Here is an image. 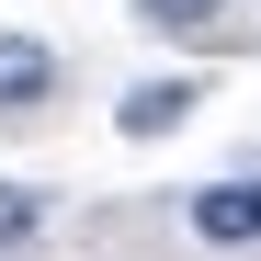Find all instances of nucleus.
Here are the masks:
<instances>
[{"label": "nucleus", "instance_id": "nucleus-1", "mask_svg": "<svg viewBox=\"0 0 261 261\" xmlns=\"http://www.w3.org/2000/svg\"><path fill=\"white\" fill-rule=\"evenodd\" d=\"M182 216H193L204 250H250V239H261V182H204Z\"/></svg>", "mask_w": 261, "mask_h": 261}, {"label": "nucleus", "instance_id": "nucleus-2", "mask_svg": "<svg viewBox=\"0 0 261 261\" xmlns=\"http://www.w3.org/2000/svg\"><path fill=\"white\" fill-rule=\"evenodd\" d=\"M46 91H57V46L0 34V114H46Z\"/></svg>", "mask_w": 261, "mask_h": 261}, {"label": "nucleus", "instance_id": "nucleus-5", "mask_svg": "<svg viewBox=\"0 0 261 261\" xmlns=\"http://www.w3.org/2000/svg\"><path fill=\"white\" fill-rule=\"evenodd\" d=\"M137 23H148V34H204L216 0H137Z\"/></svg>", "mask_w": 261, "mask_h": 261}, {"label": "nucleus", "instance_id": "nucleus-4", "mask_svg": "<svg viewBox=\"0 0 261 261\" xmlns=\"http://www.w3.org/2000/svg\"><path fill=\"white\" fill-rule=\"evenodd\" d=\"M34 227H46V193H23V182H0V250H23Z\"/></svg>", "mask_w": 261, "mask_h": 261}, {"label": "nucleus", "instance_id": "nucleus-3", "mask_svg": "<svg viewBox=\"0 0 261 261\" xmlns=\"http://www.w3.org/2000/svg\"><path fill=\"white\" fill-rule=\"evenodd\" d=\"M193 102H204V80H137V91L114 102V125H125V137L148 148V137H170V125H182Z\"/></svg>", "mask_w": 261, "mask_h": 261}]
</instances>
